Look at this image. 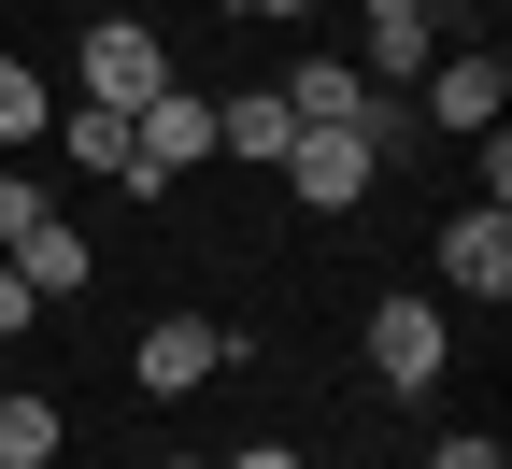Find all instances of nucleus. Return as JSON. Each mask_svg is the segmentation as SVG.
Wrapping results in <instances>:
<instances>
[{"label":"nucleus","mask_w":512,"mask_h":469,"mask_svg":"<svg viewBox=\"0 0 512 469\" xmlns=\"http://www.w3.org/2000/svg\"><path fill=\"white\" fill-rule=\"evenodd\" d=\"M185 171H214V100L200 86H157V100H128V185H185Z\"/></svg>","instance_id":"obj_1"},{"label":"nucleus","mask_w":512,"mask_h":469,"mask_svg":"<svg viewBox=\"0 0 512 469\" xmlns=\"http://www.w3.org/2000/svg\"><path fill=\"white\" fill-rule=\"evenodd\" d=\"M285 185H299V214H356V199L384 185V157H370V128H299Z\"/></svg>","instance_id":"obj_2"},{"label":"nucleus","mask_w":512,"mask_h":469,"mask_svg":"<svg viewBox=\"0 0 512 469\" xmlns=\"http://www.w3.org/2000/svg\"><path fill=\"white\" fill-rule=\"evenodd\" d=\"M228 356H242V342H228L214 313H157V327H143V356H128V384H143V398H200Z\"/></svg>","instance_id":"obj_3"},{"label":"nucleus","mask_w":512,"mask_h":469,"mask_svg":"<svg viewBox=\"0 0 512 469\" xmlns=\"http://www.w3.org/2000/svg\"><path fill=\"white\" fill-rule=\"evenodd\" d=\"M441 356H456V342H441V299H370V384L384 398H427Z\"/></svg>","instance_id":"obj_4"},{"label":"nucleus","mask_w":512,"mask_h":469,"mask_svg":"<svg viewBox=\"0 0 512 469\" xmlns=\"http://www.w3.org/2000/svg\"><path fill=\"white\" fill-rule=\"evenodd\" d=\"M72 72H86V100H157L171 86V43L143 15H86V57H72Z\"/></svg>","instance_id":"obj_5"},{"label":"nucleus","mask_w":512,"mask_h":469,"mask_svg":"<svg viewBox=\"0 0 512 469\" xmlns=\"http://www.w3.org/2000/svg\"><path fill=\"white\" fill-rule=\"evenodd\" d=\"M441 285H456V299H512V199L441 214Z\"/></svg>","instance_id":"obj_6"},{"label":"nucleus","mask_w":512,"mask_h":469,"mask_svg":"<svg viewBox=\"0 0 512 469\" xmlns=\"http://www.w3.org/2000/svg\"><path fill=\"white\" fill-rule=\"evenodd\" d=\"M512 114V72L470 43V57H427V86H413V128H498Z\"/></svg>","instance_id":"obj_7"},{"label":"nucleus","mask_w":512,"mask_h":469,"mask_svg":"<svg viewBox=\"0 0 512 469\" xmlns=\"http://www.w3.org/2000/svg\"><path fill=\"white\" fill-rule=\"evenodd\" d=\"M0 271H15L29 299H86V285H100V256H86V228H72V214H29L15 242H0Z\"/></svg>","instance_id":"obj_8"},{"label":"nucleus","mask_w":512,"mask_h":469,"mask_svg":"<svg viewBox=\"0 0 512 469\" xmlns=\"http://www.w3.org/2000/svg\"><path fill=\"white\" fill-rule=\"evenodd\" d=\"M427 57H441V15H427V0H370V86H427Z\"/></svg>","instance_id":"obj_9"},{"label":"nucleus","mask_w":512,"mask_h":469,"mask_svg":"<svg viewBox=\"0 0 512 469\" xmlns=\"http://www.w3.org/2000/svg\"><path fill=\"white\" fill-rule=\"evenodd\" d=\"M285 143H299L285 86H242V100H214V157H242V171H285Z\"/></svg>","instance_id":"obj_10"},{"label":"nucleus","mask_w":512,"mask_h":469,"mask_svg":"<svg viewBox=\"0 0 512 469\" xmlns=\"http://www.w3.org/2000/svg\"><path fill=\"white\" fill-rule=\"evenodd\" d=\"M285 114L299 128H356L370 114V72H356V57H299V72H285Z\"/></svg>","instance_id":"obj_11"},{"label":"nucleus","mask_w":512,"mask_h":469,"mask_svg":"<svg viewBox=\"0 0 512 469\" xmlns=\"http://www.w3.org/2000/svg\"><path fill=\"white\" fill-rule=\"evenodd\" d=\"M57 455H72V413H57L43 384H15L0 398V469H57Z\"/></svg>","instance_id":"obj_12"},{"label":"nucleus","mask_w":512,"mask_h":469,"mask_svg":"<svg viewBox=\"0 0 512 469\" xmlns=\"http://www.w3.org/2000/svg\"><path fill=\"white\" fill-rule=\"evenodd\" d=\"M57 143H72V171L128 185V100H72V114H57Z\"/></svg>","instance_id":"obj_13"},{"label":"nucleus","mask_w":512,"mask_h":469,"mask_svg":"<svg viewBox=\"0 0 512 469\" xmlns=\"http://www.w3.org/2000/svg\"><path fill=\"white\" fill-rule=\"evenodd\" d=\"M43 128H57L43 72H29V57H0V143H43Z\"/></svg>","instance_id":"obj_14"},{"label":"nucleus","mask_w":512,"mask_h":469,"mask_svg":"<svg viewBox=\"0 0 512 469\" xmlns=\"http://www.w3.org/2000/svg\"><path fill=\"white\" fill-rule=\"evenodd\" d=\"M427 469H512V455H498L484 427H456V441H427Z\"/></svg>","instance_id":"obj_15"},{"label":"nucleus","mask_w":512,"mask_h":469,"mask_svg":"<svg viewBox=\"0 0 512 469\" xmlns=\"http://www.w3.org/2000/svg\"><path fill=\"white\" fill-rule=\"evenodd\" d=\"M29 214H57V199H43V185H29V171H0V242H15V228H29Z\"/></svg>","instance_id":"obj_16"},{"label":"nucleus","mask_w":512,"mask_h":469,"mask_svg":"<svg viewBox=\"0 0 512 469\" xmlns=\"http://www.w3.org/2000/svg\"><path fill=\"white\" fill-rule=\"evenodd\" d=\"M214 469H299V455H285V441H228Z\"/></svg>","instance_id":"obj_17"},{"label":"nucleus","mask_w":512,"mask_h":469,"mask_svg":"<svg viewBox=\"0 0 512 469\" xmlns=\"http://www.w3.org/2000/svg\"><path fill=\"white\" fill-rule=\"evenodd\" d=\"M15 327H29V285H15V271H0V342H15Z\"/></svg>","instance_id":"obj_18"},{"label":"nucleus","mask_w":512,"mask_h":469,"mask_svg":"<svg viewBox=\"0 0 512 469\" xmlns=\"http://www.w3.org/2000/svg\"><path fill=\"white\" fill-rule=\"evenodd\" d=\"M228 15H313V0H228Z\"/></svg>","instance_id":"obj_19"},{"label":"nucleus","mask_w":512,"mask_h":469,"mask_svg":"<svg viewBox=\"0 0 512 469\" xmlns=\"http://www.w3.org/2000/svg\"><path fill=\"white\" fill-rule=\"evenodd\" d=\"M157 469H214V455H157Z\"/></svg>","instance_id":"obj_20"},{"label":"nucleus","mask_w":512,"mask_h":469,"mask_svg":"<svg viewBox=\"0 0 512 469\" xmlns=\"http://www.w3.org/2000/svg\"><path fill=\"white\" fill-rule=\"evenodd\" d=\"M427 15H441V0H427Z\"/></svg>","instance_id":"obj_21"}]
</instances>
